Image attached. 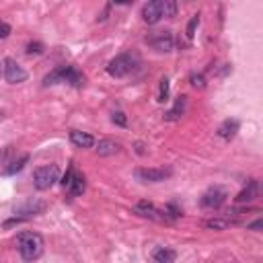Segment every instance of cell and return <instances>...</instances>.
<instances>
[{
  "instance_id": "6da1fadb",
  "label": "cell",
  "mask_w": 263,
  "mask_h": 263,
  "mask_svg": "<svg viewBox=\"0 0 263 263\" xmlns=\"http://www.w3.org/2000/svg\"><path fill=\"white\" fill-rule=\"evenodd\" d=\"M17 249L21 253V257L25 261H35L43 255V239L41 234H37L33 230L19 232L17 237Z\"/></svg>"
},
{
  "instance_id": "7a4b0ae2",
  "label": "cell",
  "mask_w": 263,
  "mask_h": 263,
  "mask_svg": "<svg viewBox=\"0 0 263 263\" xmlns=\"http://www.w3.org/2000/svg\"><path fill=\"white\" fill-rule=\"evenodd\" d=\"M58 82H68L74 89H82L84 87V74L74 68V66H58V68L52 70L48 76L43 78V84L45 87H52V84H58Z\"/></svg>"
},
{
  "instance_id": "3957f363",
  "label": "cell",
  "mask_w": 263,
  "mask_h": 263,
  "mask_svg": "<svg viewBox=\"0 0 263 263\" xmlns=\"http://www.w3.org/2000/svg\"><path fill=\"white\" fill-rule=\"evenodd\" d=\"M60 181V169L58 165H43L33 171V185L39 191H48Z\"/></svg>"
},
{
  "instance_id": "277c9868",
  "label": "cell",
  "mask_w": 263,
  "mask_h": 263,
  "mask_svg": "<svg viewBox=\"0 0 263 263\" xmlns=\"http://www.w3.org/2000/svg\"><path fill=\"white\" fill-rule=\"evenodd\" d=\"M136 64H138V56L136 54H130V52L128 54H119L107 64V72L113 78H121V76H126V74H130L132 70H134Z\"/></svg>"
},
{
  "instance_id": "5b68a950",
  "label": "cell",
  "mask_w": 263,
  "mask_h": 263,
  "mask_svg": "<svg viewBox=\"0 0 263 263\" xmlns=\"http://www.w3.org/2000/svg\"><path fill=\"white\" fill-rule=\"evenodd\" d=\"M2 74L8 84H19V82L27 80V72L23 70V66H19L17 60H13V58H6L2 62Z\"/></svg>"
},
{
  "instance_id": "8992f818",
  "label": "cell",
  "mask_w": 263,
  "mask_h": 263,
  "mask_svg": "<svg viewBox=\"0 0 263 263\" xmlns=\"http://www.w3.org/2000/svg\"><path fill=\"white\" fill-rule=\"evenodd\" d=\"M148 43L163 54H169V52L175 50V37H173L171 31H156L154 35L148 37Z\"/></svg>"
},
{
  "instance_id": "52a82bcc",
  "label": "cell",
  "mask_w": 263,
  "mask_h": 263,
  "mask_svg": "<svg viewBox=\"0 0 263 263\" xmlns=\"http://www.w3.org/2000/svg\"><path fill=\"white\" fill-rule=\"evenodd\" d=\"M226 197L228 195L222 187H210V189L202 195V206L206 210H218L220 206L226 202Z\"/></svg>"
},
{
  "instance_id": "ba28073f",
  "label": "cell",
  "mask_w": 263,
  "mask_h": 263,
  "mask_svg": "<svg viewBox=\"0 0 263 263\" xmlns=\"http://www.w3.org/2000/svg\"><path fill=\"white\" fill-rule=\"evenodd\" d=\"M169 175V169H136V179L140 183H161Z\"/></svg>"
},
{
  "instance_id": "9c48e42d",
  "label": "cell",
  "mask_w": 263,
  "mask_h": 263,
  "mask_svg": "<svg viewBox=\"0 0 263 263\" xmlns=\"http://www.w3.org/2000/svg\"><path fill=\"white\" fill-rule=\"evenodd\" d=\"M257 197H259V181L257 179H251V181H247L245 189H241L237 193L234 202H237V204H249L253 200H257Z\"/></svg>"
},
{
  "instance_id": "30bf717a",
  "label": "cell",
  "mask_w": 263,
  "mask_h": 263,
  "mask_svg": "<svg viewBox=\"0 0 263 263\" xmlns=\"http://www.w3.org/2000/svg\"><path fill=\"white\" fill-rule=\"evenodd\" d=\"M134 214L142 216V218H150V220H161V210H156L154 204L148 202V200L138 202V204L134 206Z\"/></svg>"
},
{
  "instance_id": "8fae6325",
  "label": "cell",
  "mask_w": 263,
  "mask_h": 263,
  "mask_svg": "<svg viewBox=\"0 0 263 263\" xmlns=\"http://www.w3.org/2000/svg\"><path fill=\"white\" fill-rule=\"evenodd\" d=\"M142 19H144V23L148 25H156L158 21H161V11H158V4H156V0H148V2L144 4L142 8Z\"/></svg>"
},
{
  "instance_id": "7c38bea8",
  "label": "cell",
  "mask_w": 263,
  "mask_h": 263,
  "mask_svg": "<svg viewBox=\"0 0 263 263\" xmlns=\"http://www.w3.org/2000/svg\"><path fill=\"white\" fill-rule=\"evenodd\" d=\"M70 142L78 148H91V146H95V138H93L91 134H87V132L72 130L70 132Z\"/></svg>"
},
{
  "instance_id": "4fadbf2b",
  "label": "cell",
  "mask_w": 263,
  "mask_h": 263,
  "mask_svg": "<svg viewBox=\"0 0 263 263\" xmlns=\"http://www.w3.org/2000/svg\"><path fill=\"white\" fill-rule=\"evenodd\" d=\"M237 132H239V121L237 119H226L224 124L218 128V136L222 140H232L234 136H237Z\"/></svg>"
},
{
  "instance_id": "5bb4252c",
  "label": "cell",
  "mask_w": 263,
  "mask_h": 263,
  "mask_svg": "<svg viewBox=\"0 0 263 263\" xmlns=\"http://www.w3.org/2000/svg\"><path fill=\"white\" fill-rule=\"evenodd\" d=\"M84 189H87V179H84V175H82V173H76V171H74L68 191H70L72 195H82Z\"/></svg>"
},
{
  "instance_id": "9a60e30c",
  "label": "cell",
  "mask_w": 263,
  "mask_h": 263,
  "mask_svg": "<svg viewBox=\"0 0 263 263\" xmlns=\"http://www.w3.org/2000/svg\"><path fill=\"white\" fill-rule=\"evenodd\" d=\"M158 11L163 19H173L177 17V0H156Z\"/></svg>"
},
{
  "instance_id": "2e32d148",
  "label": "cell",
  "mask_w": 263,
  "mask_h": 263,
  "mask_svg": "<svg viewBox=\"0 0 263 263\" xmlns=\"http://www.w3.org/2000/svg\"><path fill=\"white\" fill-rule=\"evenodd\" d=\"M185 103H187V97L181 95V97H177V103H175V107L171 111H167L165 113V119L167 121H177L181 115H183V111H185Z\"/></svg>"
},
{
  "instance_id": "e0dca14e",
  "label": "cell",
  "mask_w": 263,
  "mask_h": 263,
  "mask_svg": "<svg viewBox=\"0 0 263 263\" xmlns=\"http://www.w3.org/2000/svg\"><path fill=\"white\" fill-rule=\"evenodd\" d=\"M119 148L121 146L117 142H113V140H101L97 144V152H99V156H111V154H117Z\"/></svg>"
},
{
  "instance_id": "ac0fdd59",
  "label": "cell",
  "mask_w": 263,
  "mask_h": 263,
  "mask_svg": "<svg viewBox=\"0 0 263 263\" xmlns=\"http://www.w3.org/2000/svg\"><path fill=\"white\" fill-rule=\"evenodd\" d=\"M152 259H154L156 263H173V261L177 259V253H175L173 249L161 247V249H156V251L152 253Z\"/></svg>"
},
{
  "instance_id": "d6986e66",
  "label": "cell",
  "mask_w": 263,
  "mask_h": 263,
  "mask_svg": "<svg viewBox=\"0 0 263 263\" xmlns=\"http://www.w3.org/2000/svg\"><path fill=\"white\" fill-rule=\"evenodd\" d=\"M230 224H232V222L222 216V218H210V220H206V222H204V226H206V228H210V230H224V228H228Z\"/></svg>"
},
{
  "instance_id": "ffe728a7",
  "label": "cell",
  "mask_w": 263,
  "mask_h": 263,
  "mask_svg": "<svg viewBox=\"0 0 263 263\" xmlns=\"http://www.w3.org/2000/svg\"><path fill=\"white\" fill-rule=\"evenodd\" d=\"M27 163H29V156H21V158H19V161H13L11 165H8L6 169H4V175H15V173H19V171H21V169L27 165Z\"/></svg>"
},
{
  "instance_id": "44dd1931",
  "label": "cell",
  "mask_w": 263,
  "mask_h": 263,
  "mask_svg": "<svg viewBox=\"0 0 263 263\" xmlns=\"http://www.w3.org/2000/svg\"><path fill=\"white\" fill-rule=\"evenodd\" d=\"M169 93H171V89H169V78H161V87H158V103H167L169 101Z\"/></svg>"
},
{
  "instance_id": "7402d4cb",
  "label": "cell",
  "mask_w": 263,
  "mask_h": 263,
  "mask_svg": "<svg viewBox=\"0 0 263 263\" xmlns=\"http://www.w3.org/2000/svg\"><path fill=\"white\" fill-rule=\"evenodd\" d=\"M45 52V45L41 41H31V43H27V54L29 56H39Z\"/></svg>"
},
{
  "instance_id": "603a6c76",
  "label": "cell",
  "mask_w": 263,
  "mask_h": 263,
  "mask_svg": "<svg viewBox=\"0 0 263 263\" xmlns=\"http://www.w3.org/2000/svg\"><path fill=\"white\" fill-rule=\"evenodd\" d=\"M197 25H200V15H193V17H191V21H189V25H187V31H185V35L189 37V39H193V37H195Z\"/></svg>"
},
{
  "instance_id": "cb8c5ba5",
  "label": "cell",
  "mask_w": 263,
  "mask_h": 263,
  "mask_svg": "<svg viewBox=\"0 0 263 263\" xmlns=\"http://www.w3.org/2000/svg\"><path fill=\"white\" fill-rule=\"evenodd\" d=\"M111 121L117 124V126H121V128L128 126V117H126L124 111H113V113H111Z\"/></svg>"
},
{
  "instance_id": "d4e9b609",
  "label": "cell",
  "mask_w": 263,
  "mask_h": 263,
  "mask_svg": "<svg viewBox=\"0 0 263 263\" xmlns=\"http://www.w3.org/2000/svg\"><path fill=\"white\" fill-rule=\"evenodd\" d=\"M189 82H191V87H195V89H204L206 87V78L202 76V74H191Z\"/></svg>"
},
{
  "instance_id": "484cf974",
  "label": "cell",
  "mask_w": 263,
  "mask_h": 263,
  "mask_svg": "<svg viewBox=\"0 0 263 263\" xmlns=\"http://www.w3.org/2000/svg\"><path fill=\"white\" fill-rule=\"evenodd\" d=\"M13 33V29H11V25L8 23H4V21H0V39H6L8 35Z\"/></svg>"
},
{
  "instance_id": "4316f807",
  "label": "cell",
  "mask_w": 263,
  "mask_h": 263,
  "mask_svg": "<svg viewBox=\"0 0 263 263\" xmlns=\"http://www.w3.org/2000/svg\"><path fill=\"white\" fill-rule=\"evenodd\" d=\"M72 175H74V167H70V169H68V173H66V175L62 177V181H60V183H62V185L66 187V189H68V187H70V181H72Z\"/></svg>"
},
{
  "instance_id": "83f0119b",
  "label": "cell",
  "mask_w": 263,
  "mask_h": 263,
  "mask_svg": "<svg viewBox=\"0 0 263 263\" xmlns=\"http://www.w3.org/2000/svg\"><path fill=\"white\" fill-rule=\"evenodd\" d=\"M247 228H249V230H257V232H259V230L263 228V220H261V218H257L255 222H251V224H247Z\"/></svg>"
},
{
  "instance_id": "f1b7e54d",
  "label": "cell",
  "mask_w": 263,
  "mask_h": 263,
  "mask_svg": "<svg viewBox=\"0 0 263 263\" xmlns=\"http://www.w3.org/2000/svg\"><path fill=\"white\" fill-rule=\"evenodd\" d=\"M113 2H115V4H128L130 0H113Z\"/></svg>"
}]
</instances>
